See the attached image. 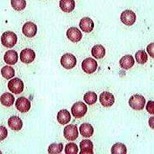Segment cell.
Wrapping results in <instances>:
<instances>
[{"label":"cell","instance_id":"obj_14","mask_svg":"<svg viewBox=\"0 0 154 154\" xmlns=\"http://www.w3.org/2000/svg\"><path fill=\"white\" fill-rule=\"evenodd\" d=\"M79 27L85 32H90L94 28V23L90 18H82L79 22Z\"/></svg>","mask_w":154,"mask_h":154},{"label":"cell","instance_id":"obj_35","mask_svg":"<svg viewBox=\"0 0 154 154\" xmlns=\"http://www.w3.org/2000/svg\"><path fill=\"white\" fill-rule=\"evenodd\" d=\"M1 152H1V151H0V153H1Z\"/></svg>","mask_w":154,"mask_h":154},{"label":"cell","instance_id":"obj_17","mask_svg":"<svg viewBox=\"0 0 154 154\" xmlns=\"http://www.w3.org/2000/svg\"><path fill=\"white\" fill-rule=\"evenodd\" d=\"M81 151L80 154H93V144L91 140H83L79 143Z\"/></svg>","mask_w":154,"mask_h":154},{"label":"cell","instance_id":"obj_3","mask_svg":"<svg viewBox=\"0 0 154 154\" xmlns=\"http://www.w3.org/2000/svg\"><path fill=\"white\" fill-rule=\"evenodd\" d=\"M87 112V106L83 102H77L72 105L71 113L75 118H82Z\"/></svg>","mask_w":154,"mask_h":154},{"label":"cell","instance_id":"obj_7","mask_svg":"<svg viewBox=\"0 0 154 154\" xmlns=\"http://www.w3.org/2000/svg\"><path fill=\"white\" fill-rule=\"evenodd\" d=\"M8 88L11 93L15 94H19L23 91L24 89V84L23 82L19 78H14L9 80L8 83Z\"/></svg>","mask_w":154,"mask_h":154},{"label":"cell","instance_id":"obj_5","mask_svg":"<svg viewBox=\"0 0 154 154\" xmlns=\"http://www.w3.org/2000/svg\"><path fill=\"white\" fill-rule=\"evenodd\" d=\"M64 137L69 141H74L79 137V132L77 126L74 124L67 125L63 131Z\"/></svg>","mask_w":154,"mask_h":154},{"label":"cell","instance_id":"obj_9","mask_svg":"<svg viewBox=\"0 0 154 154\" xmlns=\"http://www.w3.org/2000/svg\"><path fill=\"white\" fill-rule=\"evenodd\" d=\"M16 107L19 112H26L30 109L31 103L29 100L26 97H19L16 101Z\"/></svg>","mask_w":154,"mask_h":154},{"label":"cell","instance_id":"obj_28","mask_svg":"<svg viewBox=\"0 0 154 154\" xmlns=\"http://www.w3.org/2000/svg\"><path fill=\"white\" fill-rule=\"evenodd\" d=\"M135 57L137 63L140 64H144L148 60V56L145 50H139L135 55Z\"/></svg>","mask_w":154,"mask_h":154},{"label":"cell","instance_id":"obj_4","mask_svg":"<svg viewBox=\"0 0 154 154\" xmlns=\"http://www.w3.org/2000/svg\"><path fill=\"white\" fill-rule=\"evenodd\" d=\"M60 63L63 68L66 69H71L76 65V58L71 53H66L61 57Z\"/></svg>","mask_w":154,"mask_h":154},{"label":"cell","instance_id":"obj_33","mask_svg":"<svg viewBox=\"0 0 154 154\" xmlns=\"http://www.w3.org/2000/svg\"><path fill=\"white\" fill-rule=\"evenodd\" d=\"M146 51L148 54L152 58H154V42L149 44L146 47Z\"/></svg>","mask_w":154,"mask_h":154},{"label":"cell","instance_id":"obj_2","mask_svg":"<svg viewBox=\"0 0 154 154\" xmlns=\"http://www.w3.org/2000/svg\"><path fill=\"white\" fill-rule=\"evenodd\" d=\"M1 42L5 47L12 48L17 42V35L13 32H5L1 37Z\"/></svg>","mask_w":154,"mask_h":154},{"label":"cell","instance_id":"obj_21","mask_svg":"<svg viewBox=\"0 0 154 154\" xmlns=\"http://www.w3.org/2000/svg\"><path fill=\"white\" fill-rule=\"evenodd\" d=\"M91 53L92 56L96 58V60H100V59L105 56L106 49L103 46L98 44V45H96V46H93L91 50Z\"/></svg>","mask_w":154,"mask_h":154},{"label":"cell","instance_id":"obj_10","mask_svg":"<svg viewBox=\"0 0 154 154\" xmlns=\"http://www.w3.org/2000/svg\"><path fill=\"white\" fill-rule=\"evenodd\" d=\"M66 36L71 42H78L82 39V34L76 27H71L66 32Z\"/></svg>","mask_w":154,"mask_h":154},{"label":"cell","instance_id":"obj_12","mask_svg":"<svg viewBox=\"0 0 154 154\" xmlns=\"http://www.w3.org/2000/svg\"><path fill=\"white\" fill-rule=\"evenodd\" d=\"M23 33L26 37L32 38L36 35L37 32V26L35 23L32 22H28L26 23L23 26Z\"/></svg>","mask_w":154,"mask_h":154},{"label":"cell","instance_id":"obj_22","mask_svg":"<svg viewBox=\"0 0 154 154\" xmlns=\"http://www.w3.org/2000/svg\"><path fill=\"white\" fill-rule=\"evenodd\" d=\"M60 7L63 12H71L75 9V1L74 0H60Z\"/></svg>","mask_w":154,"mask_h":154},{"label":"cell","instance_id":"obj_11","mask_svg":"<svg viewBox=\"0 0 154 154\" xmlns=\"http://www.w3.org/2000/svg\"><path fill=\"white\" fill-rule=\"evenodd\" d=\"M100 101L102 106L105 107H110L114 104L115 98L114 96L111 93L109 92H103L100 96Z\"/></svg>","mask_w":154,"mask_h":154},{"label":"cell","instance_id":"obj_24","mask_svg":"<svg viewBox=\"0 0 154 154\" xmlns=\"http://www.w3.org/2000/svg\"><path fill=\"white\" fill-rule=\"evenodd\" d=\"M126 152V146L121 143H116L111 148V152L112 154H125Z\"/></svg>","mask_w":154,"mask_h":154},{"label":"cell","instance_id":"obj_13","mask_svg":"<svg viewBox=\"0 0 154 154\" xmlns=\"http://www.w3.org/2000/svg\"><path fill=\"white\" fill-rule=\"evenodd\" d=\"M35 58V53L34 50L31 49H25L22 50L20 53V60L24 63H31Z\"/></svg>","mask_w":154,"mask_h":154},{"label":"cell","instance_id":"obj_32","mask_svg":"<svg viewBox=\"0 0 154 154\" xmlns=\"http://www.w3.org/2000/svg\"><path fill=\"white\" fill-rule=\"evenodd\" d=\"M146 111L149 113L154 115V101L150 100V101L148 102L146 106Z\"/></svg>","mask_w":154,"mask_h":154},{"label":"cell","instance_id":"obj_18","mask_svg":"<svg viewBox=\"0 0 154 154\" xmlns=\"http://www.w3.org/2000/svg\"><path fill=\"white\" fill-rule=\"evenodd\" d=\"M134 59L131 55H126L123 56L119 60V65L123 69H129L134 66Z\"/></svg>","mask_w":154,"mask_h":154},{"label":"cell","instance_id":"obj_8","mask_svg":"<svg viewBox=\"0 0 154 154\" xmlns=\"http://www.w3.org/2000/svg\"><path fill=\"white\" fill-rule=\"evenodd\" d=\"M137 19L136 14L132 10H125L120 15V20L124 25L132 26L135 23Z\"/></svg>","mask_w":154,"mask_h":154},{"label":"cell","instance_id":"obj_16","mask_svg":"<svg viewBox=\"0 0 154 154\" xmlns=\"http://www.w3.org/2000/svg\"><path fill=\"white\" fill-rule=\"evenodd\" d=\"M4 61L8 65H15L18 61V53L16 50L7 51L4 55Z\"/></svg>","mask_w":154,"mask_h":154},{"label":"cell","instance_id":"obj_25","mask_svg":"<svg viewBox=\"0 0 154 154\" xmlns=\"http://www.w3.org/2000/svg\"><path fill=\"white\" fill-rule=\"evenodd\" d=\"M1 74L2 76L6 79H12V77H14L15 75V69L12 67L9 66H5L3 68L1 69Z\"/></svg>","mask_w":154,"mask_h":154},{"label":"cell","instance_id":"obj_31","mask_svg":"<svg viewBox=\"0 0 154 154\" xmlns=\"http://www.w3.org/2000/svg\"><path fill=\"white\" fill-rule=\"evenodd\" d=\"M8 136V130L3 126H0V141L5 140Z\"/></svg>","mask_w":154,"mask_h":154},{"label":"cell","instance_id":"obj_27","mask_svg":"<svg viewBox=\"0 0 154 154\" xmlns=\"http://www.w3.org/2000/svg\"><path fill=\"white\" fill-rule=\"evenodd\" d=\"M12 7L16 11H22L26 6V0H11Z\"/></svg>","mask_w":154,"mask_h":154},{"label":"cell","instance_id":"obj_30","mask_svg":"<svg viewBox=\"0 0 154 154\" xmlns=\"http://www.w3.org/2000/svg\"><path fill=\"white\" fill-rule=\"evenodd\" d=\"M79 152V149L75 143H69L65 146L66 154H77Z\"/></svg>","mask_w":154,"mask_h":154},{"label":"cell","instance_id":"obj_23","mask_svg":"<svg viewBox=\"0 0 154 154\" xmlns=\"http://www.w3.org/2000/svg\"><path fill=\"white\" fill-rule=\"evenodd\" d=\"M0 102L5 106L9 107L13 105L15 102L14 96L10 93H5L0 97Z\"/></svg>","mask_w":154,"mask_h":154},{"label":"cell","instance_id":"obj_29","mask_svg":"<svg viewBox=\"0 0 154 154\" xmlns=\"http://www.w3.org/2000/svg\"><path fill=\"white\" fill-rule=\"evenodd\" d=\"M63 143H53L51 144L48 148V152L52 154H59L63 151Z\"/></svg>","mask_w":154,"mask_h":154},{"label":"cell","instance_id":"obj_26","mask_svg":"<svg viewBox=\"0 0 154 154\" xmlns=\"http://www.w3.org/2000/svg\"><path fill=\"white\" fill-rule=\"evenodd\" d=\"M83 100L88 105H93L97 101V95L94 92H87L85 93Z\"/></svg>","mask_w":154,"mask_h":154},{"label":"cell","instance_id":"obj_1","mask_svg":"<svg viewBox=\"0 0 154 154\" xmlns=\"http://www.w3.org/2000/svg\"><path fill=\"white\" fill-rule=\"evenodd\" d=\"M129 105L135 110H142L145 107L146 100L142 95L135 94L129 100Z\"/></svg>","mask_w":154,"mask_h":154},{"label":"cell","instance_id":"obj_19","mask_svg":"<svg viewBox=\"0 0 154 154\" xmlns=\"http://www.w3.org/2000/svg\"><path fill=\"white\" fill-rule=\"evenodd\" d=\"M57 120L61 125L67 124L71 120V114L67 109H61L57 114Z\"/></svg>","mask_w":154,"mask_h":154},{"label":"cell","instance_id":"obj_20","mask_svg":"<svg viewBox=\"0 0 154 154\" xmlns=\"http://www.w3.org/2000/svg\"><path fill=\"white\" fill-rule=\"evenodd\" d=\"M79 132L83 137L89 138L93 136L94 133V129L93 126L89 123H82L79 127Z\"/></svg>","mask_w":154,"mask_h":154},{"label":"cell","instance_id":"obj_6","mask_svg":"<svg viewBox=\"0 0 154 154\" xmlns=\"http://www.w3.org/2000/svg\"><path fill=\"white\" fill-rule=\"evenodd\" d=\"M97 62L93 58H86L82 63V69L83 72L87 74H92L97 69Z\"/></svg>","mask_w":154,"mask_h":154},{"label":"cell","instance_id":"obj_15","mask_svg":"<svg viewBox=\"0 0 154 154\" xmlns=\"http://www.w3.org/2000/svg\"><path fill=\"white\" fill-rule=\"evenodd\" d=\"M8 125L12 130L19 131L23 127V121L19 116H12L8 120Z\"/></svg>","mask_w":154,"mask_h":154},{"label":"cell","instance_id":"obj_34","mask_svg":"<svg viewBox=\"0 0 154 154\" xmlns=\"http://www.w3.org/2000/svg\"><path fill=\"white\" fill-rule=\"evenodd\" d=\"M149 126L151 129L154 130V116H152L149 119Z\"/></svg>","mask_w":154,"mask_h":154}]
</instances>
